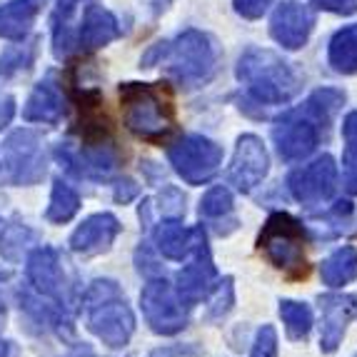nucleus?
I'll return each mask as SVG.
<instances>
[{"mask_svg":"<svg viewBox=\"0 0 357 357\" xmlns=\"http://www.w3.org/2000/svg\"><path fill=\"white\" fill-rule=\"evenodd\" d=\"M13 113H15V100L10 96H0V128H6L13 120Z\"/></svg>","mask_w":357,"mask_h":357,"instance_id":"39","label":"nucleus"},{"mask_svg":"<svg viewBox=\"0 0 357 357\" xmlns=\"http://www.w3.org/2000/svg\"><path fill=\"white\" fill-rule=\"evenodd\" d=\"M153 240H155V248H158V252H160L162 257L180 262L190 255L192 230L183 227L180 218H165V220L153 230Z\"/></svg>","mask_w":357,"mask_h":357,"instance_id":"20","label":"nucleus"},{"mask_svg":"<svg viewBox=\"0 0 357 357\" xmlns=\"http://www.w3.org/2000/svg\"><path fill=\"white\" fill-rule=\"evenodd\" d=\"M45 0H8L0 3V38L10 43L25 40Z\"/></svg>","mask_w":357,"mask_h":357,"instance_id":"18","label":"nucleus"},{"mask_svg":"<svg viewBox=\"0 0 357 357\" xmlns=\"http://www.w3.org/2000/svg\"><path fill=\"white\" fill-rule=\"evenodd\" d=\"M140 307L143 317L155 335H178L188 328L190 320V305H185L175 287L165 278H150L148 285L140 292Z\"/></svg>","mask_w":357,"mask_h":357,"instance_id":"7","label":"nucleus"},{"mask_svg":"<svg viewBox=\"0 0 357 357\" xmlns=\"http://www.w3.org/2000/svg\"><path fill=\"white\" fill-rule=\"evenodd\" d=\"M355 357H357V355H355Z\"/></svg>","mask_w":357,"mask_h":357,"instance_id":"43","label":"nucleus"},{"mask_svg":"<svg viewBox=\"0 0 357 357\" xmlns=\"http://www.w3.org/2000/svg\"><path fill=\"white\" fill-rule=\"evenodd\" d=\"M135 262H137V273L140 275H160V268H158V262L153 260V255L148 252V248H145V243H140V248H137L135 252Z\"/></svg>","mask_w":357,"mask_h":357,"instance_id":"35","label":"nucleus"},{"mask_svg":"<svg viewBox=\"0 0 357 357\" xmlns=\"http://www.w3.org/2000/svg\"><path fill=\"white\" fill-rule=\"evenodd\" d=\"M66 115V98H63V90H60L55 75H45L40 83L33 88L28 102L23 105V118L28 123H48L55 126L60 123V118Z\"/></svg>","mask_w":357,"mask_h":357,"instance_id":"17","label":"nucleus"},{"mask_svg":"<svg viewBox=\"0 0 357 357\" xmlns=\"http://www.w3.org/2000/svg\"><path fill=\"white\" fill-rule=\"evenodd\" d=\"M80 210V195L73 190L66 180H55L53 183V192H50V203L45 210V220L50 222H70L75 218V213Z\"/></svg>","mask_w":357,"mask_h":357,"instance_id":"24","label":"nucleus"},{"mask_svg":"<svg viewBox=\"0 0 357 357\" xmlns=\"http://www.w3.org/2000/svg\"><path fill=\"white\" fill-rule=\"evenodd\" d=\"M342 185L350 195H357V153L345 150L342 155Z\"/></svg>","mask_w":357,"mask_h":357,"instance_id":"32","label":"nucleus"},{"mask_svg":"<svg viewBox=\"0 0 357 357\" xmlns=\"http://www.w3.org/2000/svg\"><path fill=\"white\" fill-rule=\"evenodd\" d=\"M28 280L40 295L53 298L58 305H70L73 285L68 280L66 265L60 260L58 250L43 245L30 252L28 257Z\"/></svg>","mask_w":357,"mask_h":357,"instance_id":"12","label":"nucleus"},{"mask_svg":"<svg viewBox=\"0 0 357 357\" xmlns=\"http://www.w3.org/2000/svg\"><path fill=\"white\" fill-rule=\"evenodd\" d=\"M188 257H190V262L175 275V292L185 305L192 307L195 303L208 298L215 287V280H218V270H215L213 252H210L203 225L192 227V248Z\"/></svg>","mask_w":357,"mask_h":357,"instance_id":"9","label":"nucleus"},{"mask_svg":"<svg viewBox=\"0 0 357 357\" xmlns=\"http://www.w3.org/2000/svg\"><path fill=\"white\" fill-rule=\"evenodd\" d=\"M278 350H280V340H278L275 328L273 325H262L255 335L250 357H278Z\"/></svg>","mask_w":357,"mask_h":357,"instance_id":"30","label":"nucleus"},{"mask_svg":"<svg viewBox=\"0 0 357 357\" xmlns=\"http://www.w3.org/2000/svg\"><path fill=\"white\" fill-rule=\"evenodd\" d=\"M120 102L126 113V126L143 140H160L173 130V107L160 90L148 83H123Z\"/></svg>","mask_w":357,"mask_h":357,"instance_id":"6","label":"nucleus"},{"mask_svg":"<svg viewBox=\"0 0 357 357\" xmlns=\"http://www.w3.org/2000/svg\"><path fill=\"white\" fill-rule=\"evenodd\" d=\"M167 160L188 185H203L222 165V148L203 135H185L167 148Z\"/></svg>","mask_w":357,"mask_h":357,"instance_id":"8","label":"nucleus"},{"mask_svg":"<svg viewBox=\"0 0 357 357\" xmlns=\"http://www.w3.org/2000/svg\"><path fill=\"white\" fill-rule=\"evenodd\" d=\"M328 60L340 75H357V23L335 33L328 48Z\"/></svg>","mask_w":357,"mask_h":357,"instance_id":"22","label":"nucleus"},{"mask_svg":"<svg viewBox=\"0 0 357 357\" xmlns=\"http://www.w3.org/2000/svg\"><path fill=\"white\" fill-rule=\"evenodd\" d=\"M120 220L113 213H96L90 215L83 225L70 235V250L80 255H98L110 250V245L120 235Z\"/></svg>","mask_w":357,"mask_h":357,"instance_id":"16","label":"nucleus"},{"mask_svg":"<svg viewBox=\"0 0 357 357\" xmlns=\"http://www.w3.org/2000/svg\"><path fill=\"white\" fill-rule=\"evenodd\" d=\"M200 352H197V347L192 345H183V347H165V350H158L153 352V357H197Z\"/></svg>","mask_w":357,"mask_h":357,"instance_id":"38","label":"nucleus"},{"mask_svg":"<svg viewBox=\"0 0 357 357\" xmlns=\"http://www.w3.org/2000/svg\"><path fill=\"white\" fill-rule=\"evenodd\" d=\"M315 28V13L303 3H280L270 18V36L285 50H300Z\"/></svg>","mask_w":357,"mask_h":357,"instance_id":"14","label":"nucleus"},{"mask_svg":"<svg viewBox=\"0 0 357 357\" xmlns=\"http://www.w3.org/2000/svg\"><path fill=\"white\" fill-rule=\"evenodd\" d=\"M28 240H33V232H30L25 225L13 222V225L6 227L3 238H0V252H3L8 260H15V257L20 255V248H25Z\"/></svg>","mask_w":357,"mask_h":357,"instance_id":"29","label":"nucleus"},{"mask_svg":"<svg viewBox=\"0 0 357 357\" xmlns=\"http://www.w3.org/2000/svg\"><path fill=\"white\" fill-rule=\"evenodd\" d=\"M170 3H173V0H148V8H150V13H153V15H160V13L165 10Z\"/></svg>","mask_w":357,"mask_h":357,"instance_id":"40","label":"nucleus"},{"mask_svg":"<svg viewBox=\"0 0 357 357\" xmlns=\"http://www.w3.org/2000/svg\"><path fill=\"white\" fill-rule=\"evenodd\" d=\"M160 213L165 218H183L185 215V195L178 192L173 185H165L160 192Z\"/></svg>","mask_w":357,"mask_h":357,"instance_id":"31","label":"nucleus"},{"mask_svg":"<svg viewBox=\"0 0 357 357\" xmlns=\"http://www.w3.org/2000/svg\"><path fill=\"white\" fill-rule=\"evenodd\" d=\"M83 0H55V13H53V50L55 58L63 60L68 58L73 48V38L70 28H68V20L75 13V8L80 6Z\"/></svg>","mask_w":357,"mask_h":357,"instance_id":"25","label":"nucleus"},{"mask_svg":"<svg viewBox=\"0 0 357 357\" xmlns=\"http://www.w3.org/2000/svg\"><path fill=\"white\" fill-rule=\"evenodd\" d=\"M305 232L303 222L290 213H273L257 235V248L270 260L273 268L285 273L287 278H307L310 268L305 260Z\"/></svg>","mask_w":357,"mask_h":357,"instance_id":"5","label":"nucleus"},{"mask_svg":"<svg viewBox=\"0 0 357 357\" xmlns=\"http://www.w3.org/2000/svg\"><path fill=\"white\" fill-rule=\"evenodd\" d=\"M120 36V23L113 13L100 6H90L83 15V25L77 33V43L85 50L105 48L107 43H113Z\"/></svg>","mask_w":357,"mask_h":357,"instance_id":"19","label":"nucleus"},{"mask_svg":"<svg viewBox=\"0 0 357 357\" xmlns=\"http://www.w3.org/2000/svg\"><path fill=\"white\" fill-rule=\"evenodd\" d=\"M337 188V165L333 155H320L310 165L298 167L287 175V190L305 208L325 205Z\"/></svg>","mask_w":357,"mask_h":357,"instance_id":"11","label":"nucleus"},{"mask_svg":"<svg viewBox=\"0 0 357 357\" xmlns=\"http://www.w3.org/2000/svg\"><path fill=\"white\" fill-rule=\"evenodd\" d=\"M270 167L268 150L262 145L257 135H240L238 145H235V155L230 162V185H235V190L250 192L265 180Z\"/></svg>","mask_w":357,"mask_h":357,"instance_id":"13","label":"nucleus"},{"mask_svg":"<svg viewBox=\"0 0 357 357\" xmlns=\"http://www.w3.org/2000/svg\"><path fill=\"white\" fill-rule=\"evenodd\" d=\"M280 317L290 340H307L312 330V310L298 300H280Z\"/></svg>","mask_w":357,"mask_h":357,"instance_id":"26","label":"nucleus"},{"mask_svg":"<svg viewBox=\"0 0 357 357\" xmlns=\"http://www.w3.org/2000/svg\"><path fill=\"white\" fill-rule=\"evenodd\" d=\"M70 357H96V355H93V352H90L88 347H77V350L73 352Z\"/></svg>","mask_w":357,"mask_h":357,"instance_id":"42","label":"nucleus"},{"mask_svg":"<svg viewBox=\"0 0 357 357\" xmlns=\"http://www.w3.org/2000/svg\"><path fill=\"white\" fill-rule=\"evenodd\" d=\"M317 303H320V312H322L320 350L325 352V355H333V352H337V347L342 345L345 330L357 310V298H352V295H340V292H328V295H320Z\"/></svg>","mask_w":357,"mask_h":357,"instance_id":"15","label":"nucleus"},{"mask_svg":"<svg viewBox=\"0 0 357 357\" xmlns=\"http://www.w3.org/2000/svg\"><path fill=\"white\" fill-rule=\"evenodd\" d=\"M342 137H345V150H355L357 153V110H352L342 120Z\"/></svg>","mask_w":357,"mask_h":357,"instance_id":"36","label":"nucleus"},{"mask_svg":"<svg viewBox=\"0 0 357 357\" xmlns=\"http://www.w3.org/2000/svg\"><path fill=\"white\" fill-rule=\"evenodd\" d=\"M8 178L15 185H36L48 170V158L43 153L40 135L30 128L15 130L6 140Z\"/></svg>","mask_w":357,"mask_h":357,"instance_id":"10","label":"nucleus"},{"mask_svg":"<svg viewBox=\"0 0 357 357\" xmlns=\"http://www.w3.org/2000/svg\"><path fill=\"white\" fill-rule=\"evenodd\" d=\"M88 328L107 347H123L135 333V315L120 295L118 282L96 280L85 292Z\"/></svg>","mask_w":357,"mask_h":357,"instance_id":"4","label":"nucleus"},{"mask_svg":"<svg viewBox=\"0 0 357 357\" xmlns=\"http://www.w3.org/2000/svg\"><path fill=\"white\" fill-rule=\"evenodd\" d=\"M137 195V185L132 183V180H120L118 185H115V200H118V203H130L132 197Z\"/></svg>","mask_w":357,"mask_h":357,"instance_id":"37","label":"nucleus"},{"mask_svg":"<svg viewBox=\"0 0 357 357\" xmlns=\"http://www.w3.org/2000/svg\"><path fill=\"white\" fill-rule=\"evenodd\" d=\"M0 357H15V345H13V342H3V340H0Z\"/></svg>","mask_w":357,"mask_h":357,"instance_id":"41","label":"nucleus"},{"mask_svg":"<svg viewBox=\"0 0 357 357\" xmlns=\"http://www.w3.org/2000/svg\"><path fill=\"white\" fill-rule=\"evenodd\" d=\"M167 73L185 88H200L218 73L220 48L203 30H185L175 40L162 43V58Z\"/></svg>","mask_w":357,"mask_h":357,"instance_id":"3","label":"nucleus"},{"mask_svg":"<svg viewBox=\"0 0 357 357\" xmlns=\"http://www.w3.org/2000/svg\"><path fill=\"white\" fill-rule=\"evenodd\" d=\"M200 218L215 227L218 235H230L238 227V218L232 215V195L227 188H210L200 200Z\"/></svg>","mask_w":357,"mask_h":357,"instance_id":"21","label":"nucleus"},{"mask_svg":"<svg viewBox=\"0 0 357 357\" xmlns=\"http://www.w3.org/2000/svg\"><path fill=\"white\" fill-rule=\"evenodd\" d=\"M317 8L328 13H335V15H352L357 13V0H312Z\"/></svg>","mask_w":357,"mask_h":357,"instance_id":"34","label":"nucleus"},{"mask_svg":"<svg viewBox=\"0 0 357 357\" xmlns=\"http://www.w3.org/2000/svg\"><path fill=\"white\" fill-rule=\"evenodd\" d=\"M38 55V40L33 38L30 43L18 40V45H10L0 53V77H13L20 70H30L33 60Z\"/></svg>","mask_w":357,"mask_h":357,"instance_id":"27","label":"nucleus"},{"mask_svg":"<svg viewBox=\"0 0 357 357\" xmlns=\"http://www.w3.org/2000/svg\"><path fill=\"white\" fill-rule=\"evenodd\" d=\"M345 102V93L335 88L315 90L300 107L278 118L273 126V140L278 155L285 162L305 160L320 145V135L335 118L340 105Z\"/></svg>","mask_w":357,"mask_h":357,"instance_id":"1","label":"nucleus"},{"mask_svg":"<svg viewBox=\"0 0 357 357\" xmlns=\"http://www.w3.org/2000/svg\"><path fill=\"white\" fill-rule=\"evenodd\" d=\"M320 278L328 287H342L357 280V250L352 245H342L328 260H322Z\"/></svg>","mask_w":357,"mask_h":357,"instance_id":"23","label":"nucleus"},{"mask_svg":"<svg viewBox=\"0 0 357 357\" xmlns=\"http://www.w3.org/2000/svg\"><path fill=\"white\" fill-rule=\"evenodd\" d=\"M232 305H235V285H232V278H222L218 285L213 287V298L208 305V320H222V317L230 315Z\"/></svg>","mask_w":357,"mask_h":357,"instance_id":"28","label":"nucleus"},{"mask_svg":"<svg viewBox=\"0 0 357 357\" xmlns=\"http://www.w3.org/2000/svg\"><path fill=\"white\" fill-rule=\"evenodd\" d=\"M235 75L248 93L245 102H255L257 107L282 105L300 93V75L273 50L248 48L240 55Z\"/></svg>","mask_w":357,"mask_h":357,"instance_id":"2","label":"nucleus"},{"mask_svg":"<svg viewBox=\"0 0 357 357\" xmlns=\"http://www.w3.org/2000/svg\"><path fill=\"white\" fill-rule=\"evenodd\" d=\"M270 6H273V0H235V13L248 20H255V18H260Z\"/></svg>","mask_w":357,"mask_h":357,"instance_id":"33","label":"nucleus"}]
</instances>
